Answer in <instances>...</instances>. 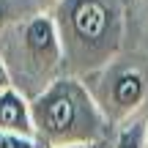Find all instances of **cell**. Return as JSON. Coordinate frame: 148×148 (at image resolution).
I'll return each instance as SVG.
<instances>
[{"label": "cell", "mask_w": 148, "mask_h": 148, "mask_svg": "<svg viewBox=\"0 0 148 148\" xmlns=\"http://www.w3.org/2000/svg\"><path fill=\"white\" fill-rule=\"evenodd\" d=\"M49 14L60 36L66 74L88 77L123 52L126 0H58Z\"/></svg>", "instance_id": "1"}, {"label": "cell", "mask_w": 148, "mask_h": 148, "mask_svg": "<svg viewBox=\"0 0 148 148\" xmlns=\"http://www.w3.org/2000/svg\"><path fill=\"white\" fill-rule=\"evenodd\" d=\"M0 148H44L36 137H22V134H5L0 132Z\"/></svg>", "instance_id": "8"}, {"label": "cell", "mask_w": 148, "mask_h": 148, "mask_svg": "<svg viewBox=\"0 0 148 148\" xmlns=\"http://www.w3.org/2000/svg\"><path fill=\"white\" fill-rule=\"evenodd\" d=\"M0 60L11 85L27 99L49 88L66 74L63 47L49 11H30L0 33Z\"/></svg>", "instance_id": "3"}, {"label": "cell", "mask_w": 148, "mask_h": 148, "mask_svg": "<svg viewBox=\"0 0 148 148\" xmlns=\"http://www.w3.org/2000/svg\"><path fill=\"white\" fill-rule=\"evenodd\" d=\"M140 19H143V25L148 30V0H140Z\"/></svg>", "instance_id": "11"}, {"label": "cell", "mask_w": 148, "mask_h": 148, "mask_svg": "<svg viewBox=\"0 0 148 148\" xmlns=\"http://www.w3.org/2000/svg\"><path fill=\"white\" fill-rule=\"evenodd\" d=\"M0 132L22 134V137H36L30 99L22 96L14 85L0 93Z\"/></svg>", "instance_id": "5"}, {"label": "cell", "mask_w": 148, "mask_h": 148, "mask_svg": "<svg viewBox=\"0 0 148 148\" xmlns=\"http://www.w3.org/2000/svg\"><path fill=\"white\" fill-rule=\"evenodd\" d=\"M30 3H33V5H36V8H38V11H49V8H52V5H55V3H58V0H30Z\"/></svg>", "instance_id": "10"}, {"label": "cell", "mask_w": 148, "mask_h": 148, "mask_svg": "<svg viewBox=\"0 0 148 148\" xmlns=\"http://www.w3.org/2000/svg\"><path fill=\"white\" fill-rule=\"evenodd\" d=\"M82 79L112 129L148 110V63L137 55L121 52Z\"/></svg>", "instance_id": "4"}, {"label": "cell", "mask_w": 148, "mask_h": 148, "mask_svg": "<svg viewBox=\"0 0 148 148\" xmlns=\"http://www.w3.org/2000/svg\"><path fill=\"white\" fill-rule=\"evenodd\" d=\"M145 143H148V110L118 126V137L112 148H145Z\"/></svg>", "instance_id": "6"}, {"label": "cell", "mask_w": 148, "mask_h": 148, "mask_svg": "<svg viewBox=\"0 0 148 148\" xmlns=\"http://www.w3.org/2000/svg\"><path fill=\"white\" fill-rule=\"evenodd\" d=\"M36 140L44 148L96 145L112 129L82 77L63 74L44 93L30 99Z\"/></svg>", "instance_id": "2"}, {"label": "cell", "mask_w": 148, "mask_h": 148, "mask_svg": "<svg viewBox=\"0 0 148 148\" xmlns=\"http://www.w3.org/2000/svg\"><path fill=\"white\" fill-rule=\"evenodd\" d=\"M145 148H148V143H145Z\"/></svg>", "instance_id": "13"}, {"label": "cell", "mask_w": 148, "mask_h": 148, "mask_svg": "<svg viewBox=\"0 0 148 148\" xmlns=\"http://www.w3.org/2000/svg\"><path fill=\"white\" fill-rule=\"evenodd\" d=\"M69 148H96V145H69Z\"/></svg>", "instance_id": "12"}, {"label": "cell", "mask_w": 148, "mask_h": 148, "mask_svg": "<svg viewBox=\"0 0 148 148\" xmlns=\"http://www.w3.org/2000/svg\"><path fill=\"white\" fill-rule=\"evenodd\" d=\"M5 88H11V77H8V71H5V63L0 60V93H3Z\"/></svg>", "instance_id": "9"}, {"label": "cell", "mask_w": 148, "mask_h": 148, "mask_svg": "<svg viewBox=\"0 0 148 148\" xmlns=\"http://www.w3.org/2000/svg\"><path fill=\"white\" fill-rule=\"evenodd\" d=\"M30 11H38L30 0H0V33Z\"/></svg>", "instance_id": "7"}]
</instances>
